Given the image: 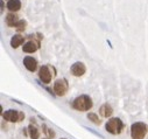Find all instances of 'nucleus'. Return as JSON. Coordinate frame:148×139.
I'll use <instances>...</instances> for the list:
<instances>
[{"mask_svg": "<svg viewBox=\"0 0 148 139\" xmlns=\"http://www.w3.org/2000/svg\"><path fill=\"white\" fill-rule=\"evenodd\" d=\"M72 108L77 111H88L92 108V99L88 95H82L72 102Z\"/></svg>", "mask_w": 148, "mask_h": 139, "instance_id": "obj_1", "label": "nucleus"}, {"mask_svg": "<svg viewBox=\"0 0 148 139\" xmlns=\"http://www.w3.org/2000/svg\"><path fill=\"white\" fill-rule=\"evenodd\" d=\"M39 77H40V80H41L43 83H46V84H48V83L51 82L53 74H51V70L49 69L48 65H42V67L40 68V70H39Z\"/></svg>", "mask_w": 148, "mask_h": 139, "instance_id": "obj_6", "label": "nucleus"}, {"mask_svg": "<svg viewBox=\"0 0 148 139\" xmlns=\"http://www.w3.org/2000/svg\"><path fill=\"white\" fill-rule=\"evenodd\" d=\"M28 133H29V137L32 138V139H39V137H40V131L36 129L35 126H33V125H29L28 126Z\"/></svg>", "mask_w": 148, "mask_h": 139, "instance_id": "obj_14", "label": "nucleus"}, {"mask_svg": "<svg viewBox=\"0 0 148 139\" xmlns=\"http://www.w3.org/2000/svg\"><path fill=\"white\" fill-rule=\"evenodd\" d=\"M42 129H43V132H45V133H47L49 137H51V138H53V137L55 136V133H54V132H53L50 129H48L46 125H42Z\"/></svg>", "mask_w": 148, "mask_h": 139, "instance_id": "obj_17", "label": "nucleus"}, {"mask_svg": "<svg viewBox=\"0 0 148 139\" xmlns=\"http://www.w3.org/2000/svg\"><path fill=\"white\" fill-rule=\"evenodd\" d=\"M86 72V67L84 63L82 62H76L73 63L72 67H71V74L76 77H79V76H83Z\"/></svg>", "mask_w": 148, "mask_h": 139, "instance_id": "obj_7", "label": "nucleus"}, {"mask_svg": "<svg viewBox=\"0 0 148 139\" xmlns=\"http://www.w3.org/2000/svg\"><path fill=\"white\" fill-rule=\"evenodd\" d=\"M39 49V42H36V41H28L23 45V52L25 53H34Z\"/></svg>", "mask_w": 148, "mask_h": 139, "instance_id": "obj_10", "label": "nucleus"}, {"mask_svg": "<svg viewBox=\"0 0 148 139\" xmlns=\"http://www.w3.org/2000/svg\"><path fill=\"white\" fill-rule=\"evenodd\" d=\"M68 82L62 78V80H57L55 83H54V91L57 96H64L68 91Z\"/></svg>", "mask_w": 148, "mask_h": 139, "instance_id": "obj_5", "label": "nucleus"}, {"mask_svg": "<svg viewBox=\"0 0 148 139\" xmlns=\"http://www.w3.org/2000/svg\"><path fill=\"white\" fill-rule=\"evenodd\" d=\"M23 64H25V67L27 68V70H29V72H35L36 68H38V62H36V60L33 58L32 56L25 57Z\"/></svg>", "mask_w": 148, "mask_h": 139, "instance_id": "obj_8", "label": "nucleus"}, {"mask_svg": "<svg viewBox=\"0 0 148 139\" xmlns=\"http://www.w3.org/2000/svg\"><path fill=\"white\" fill-rule=\"evenodd\" d=\"M147 131H148V126L145 123H141V122L134 123L131 127L132 139H143L145 136L147 134Z\"/></svg>", "mask_w": 148, "mask_h": 139, "instance_id": "obj_2", "label": "nucleus"}, {"mask_svg": "<svg viewBox=\"0 0 148 139\" xmlns=\"http://www.w3.org/2000/svg\"><path fill=\"white\" fill-rule=\"evenodd\" d=\"M88 118H89L92 123H95V124H100V119L98 118V116H97L96 114H92V112L89 114V115H88Z\"/></svg>", "mask_w": 148, "mask_h": 139, "instance_id": "obj_16", "label": "nucleus"}, {"mask_svg": "<svg viewBox=\"0 0 148 139\" xmlns=\"http://www.w3.org/2000/svg\"><path fill=\"white\" fill-rule=\"evenodd\" d=\"M18 21H19L18 15L14 14V13H8V14L6 15V23H7L10 27H14V25H15Z\"/></svg>", "mask_w": 148, "mask_h": 139, "instance_id": "obj_13", "label": "nucleus"}, {"mask_svg": "<svg viewBox=\"0 0 148 139\" xmlns=\"http://www.w3.org/2000/svg\"><path fill=\"white\" fill-rule=\"evenodd\" d=\"M3 11H4V3L1 1V12H3Z\"/></svg>", "mask_w": 148, "mask_h": 139, "instance_id": "obj_18", "label": "nucleus"}, {"mask_svg": "<svg viewBox=\"0 0 148 139\" xmlns=\"http://www.w3.org/2000/svg\"><path fill=\"white\" fill-rule=\"evenodd\" d=\"M99 114H100V116L101 117H104V118H107V117H111L112 116V114H113V109H112V107L110 105V104H103V105L100 107V109H99Z\"/></svg>", "mask_w": 148, "mask_h": 139, "instance_id": "obj_9", "label": "nucleus"}, {"mask_svg": "<svg viewBox=\"0 0 148 139\" xmlns=\"http://www.w3.org/2000/svg\"><path fill=\"white\" fill-rule=\"evenodd\" d=\"M105 127H106L107 132H110V133H112V134H119L124 130V123L119 118H111L106 123Z\"/></svg>", "mask_w": 148, "mask_h": 139, "instance_id": "obj_3", "label": "nucleus"}, {"mask_svg": "<svg viewBox=\"0 0 148 139\" xmlns=\"http://www.w3.org/2000/svg\"><path fill=\"white\" fill-rule=\"evenodd\" d=\"M3 117H4V119H6L8 122L19 123V122L23 120L25 115L21 111H18V110H7L3 114Z\"/></svg>", "mask_w": 148, "mask_h": 139, "instance_id": "obj_4", "label": "nucleus"}, {"mask_svg": "<svg viewBox=\"0 0 148 139\" xmlns=\"http://www.w3.org/2000/svg\"><path fill=\"white\" fill-rule=\"evenodd\" d=\"M14 27H15L19 32H22V30H25V28H26V21H23V20H19V21L14 25Z\"/></svg>", "mask_w": 148, "mask_h": 139, "instance_id": "obj_15", "label": "nucleus"}, {"mask_svg": "<svg viewBox=\"0 0 148 139\" xmlns=\"http://www.w3.org/2000/svg\"><path fill=\"white\" fill-rule=\"evenodd\" d=\"M7 8L11 12H16L21 8V1L20 0H10L7 3Z\"/></svg>", "mask_w": 148, "mask_h": 139, "instance_id": "obj_11", "label": "nucleus"}, {"mask_svg": "<svg viewBox=\"0 0 148 139\" xmlns=\"http://www.w3.org/2000/svg\"><path fill=\"white\" fill-rule=\"evenodd\" d=\"M23 36H21V35H19V34H16V35H14L13 38H12V40H11V46L13 47V48H18L19 46H21L22 43H23Z\"/></svg>", "mask_w": 148, "mask_h": 139, "instance_id": "obj_12", "label": "nucleus"}, {"mask_svg": "<svg viewBox=\"0 0 148 139\" xmlns=\"http://www.w3.org/2000/svg\"><path fill=\"white\" fill-rule=\"evenodd\" d=\"M45 139H48V138H45Z\"/></svg>", "mask_w": 148, "mask_h": 139, "instance_id": "obj_19", "label": "nucleus"}]
</instances>
